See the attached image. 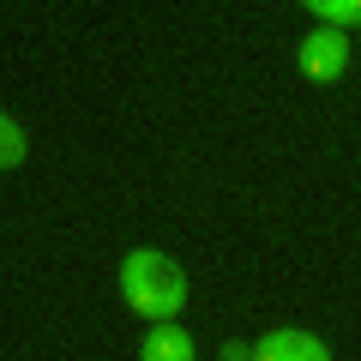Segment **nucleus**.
I'll list each match as a JSON object with an SVG mask.
<instances>
[{
  "label": "nucleus",
  "instance_id": "1",
  "mask_svg": "<svg viewBox=\"0 0 361 361\" xmlns=\"http://www.w3.org/2000/svg\"><path fill=\"white\" fill-rule=\"evenodd\" d=\"M121 289H127L133 313H145V319H169V313L187 307V277H180V265L169 253H151V247L127 253V265H121Z\"/></svg>",
  "mask_w": 361,
  "mask_h": 361
},
{
  "label": "nucleus",
  "instance_id": "4",
  "mask_svg": "<svg viewBox=\"0 0 361 361\" xmlns=\"http://www.w3.org/2000/svg\"><path fill=\"white\" fill-rule=\"evenodd\" d=\"M139 361H199V355H193V337L180 331V325H157V331L145 337Z\"/></svg>",
  "mask_w": 361,
  "mask_h": 361
},
{
  "label": "nucleus",
  "instance_id": "3",
  "mask_svg": "<svg viewBox=\"0 0 361 361\" xmlns=\"http://www.w3.org/2000/svg\"><path fill=\"white\" fill-rule=\"evenodd\" d=\"M301 66H307V78H337L349 66V42L337 37V30H313V37L301 42Z\"/></svg>",
  "mask_w": 361,
  "mask_h": 361
},
{
  "label": "nucleus",
  "instance_id": "6",
  "mask_svg": "<svg viewBox=\"0 0 361 361\" xmlns=\"http://www.w3.org/2000/svg\"><path fill=\"white\" fill-rule=\"evenodd\" d=\"M313 13H319L325 25H361V0H319Z\"/></svg>",
  "mask_w": 361,
  "mask_h": 361
},
{
  "label": "nucleus",
  "instance_id": "5",
  "mask_svg": "<svg viewBox=\"0 0 361 361\" xmlns=\"http://www.w3.org/2000/svg\"><path fill=\"white\" fill-rule=\"evenodd\" d=\"M25 151H30L25 127H18L13 115H0V169H18V163H25Z\"/></svg>",
  "mask_w": 361,
  "mask_h": 361
},
{
  "label": "nucleus",
  "instance_id": "2",
  "mask_svg": "<svg viewBox=\"0 0 361 361\" xmlns=\"http://www.w3.org/2000/svg\"><path fill=\"white\" fill-rule=\"evenodd\" d=\"M253 361H331V349L313 331H271L265 343H253Z\"/></svg>",
  "mask_w": 361,
  "mask_h": 361
}]
</instances>
